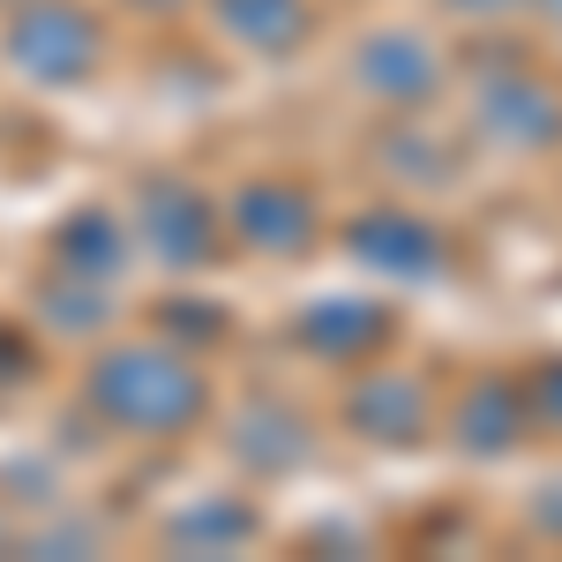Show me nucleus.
<instances>
[{
    "label": "nucleus",
    "mask_w": 562,
    "mask_h": 562,
    "mask_svg": "<svg viewBox=\"0 0 562 562\" xmlns=\"http://www.w3.org/2000/svg\"><path fill=\"white\" fill-rule=\"evenodd\" d=\"M90 405H98L105 420L135 428V435H173L203 413V383H195L180 360H166V352L128 346V352H105V360L90 368Z\"/></svg>",
    "instance_id": "f257e3e1"
},
{
    "label": "nucleus",
    "mask_w": 562,
    "mask_h": 562,
    "mask_svg": "<svg viewBox=\"0 0 562 562\" xmlns=\"http://www.w3.org/2000/svg\"><path fill=\"white\" fill-rule=\"evenodd\" d=\"M8 60L31 83H83L98 60V23L68 0H23L8 23Z\"/></svg>",
    "instance_id": "f03ea898"
},
{
    "label": "nucleus",
    "mask_w": 562,
    "mask_h": 562,
    "mask_svg": "<svg viewBox=\"0 0 562 562\" xmlns=\"http://www.w3.org/2000/svg\"><path fill=\"white\" fill-rule=\"evenodd\" d=\"M143 225H150V240H158V256L166 262H211V203L203 195H188V188H150L143 195Z\"/></svg>",
    "instance_id": "7ed1b4c3"
},
{
    "label": "nucleus",
    "mask_w": 562,
    "mask_h": 562,
    "mask_svg": "<svg viewBox=\"0 0 562 562\" xmlns=\"http://www.w3.org/2000/svg\"><path fill=\"white\" fill-rule=\"evenodd\" d=\"M53 248H60V262H68L76 278H98V270H113V262H121V240H113V225H105V217H90V211H83V217H68Z\"/></svg>",
    "instance_id": "20e7f679"
},
{
    "label": "nucleus",
    "mask_w": 562,
    "mask_h": 562,
    "mask_svg": "<svg viewBox=\"0 0 562 562\" xmlns=\"http://www.w3.org/2000/svg\"><path fill=\"white\" fill-rule=\"evenodd\" d=\"M225 23H233L240 38H256V45H270V38H293V31H301L293 0H225Z\"/></svg>",
    "instance_id": "39448f33"
},
{
    "label": "nucleus",
    "mask_w": 562,
    "mask_h": 562,
    "mask_svg": "<svg viewBox=\"0 0 562 562\" xmlns=\"http://www.w3.org/2000/svg\"><path fill=\"white\" fill-rule=\"evenodd\" d=\"M240 217H248L256 233H278V225H285V240H301V233H307V211H301V203H293V195H285L278 211H270V188H256V195L240 203Z\"/></svg>",
    "instance_id": "423d86ee"
},
{
    "label": "nucleus",
    "mask_w": 562,
    "mask_h": 562,
    "mask_svg": "<svg viewBox=\"0 0 562 562\" xmlns=\"http://www.w3.org/2000/svg\"><path fill=\"white\" fill-rule=\"evenodd\" d=\"M23 360H31L23 338H15V330H0V383H15V375H23Z\"/></svg>",
    "instance_id": "0eeeda50"
},
{
    "label": "nucleus",
    "mask_w": 562,
    "mask_h": 562,
    "mask_svg": "<svg viewBox=\"0 0 562 562\" xmlns=\"http://www.w3.org/2000/svg\"><path fill=\"white\" fill-rule=\"evenodd\" d=\"M143 8H173V0H143Z\"/></svg>",
    "instance_id": "6e6552de"
}]
</instances>
